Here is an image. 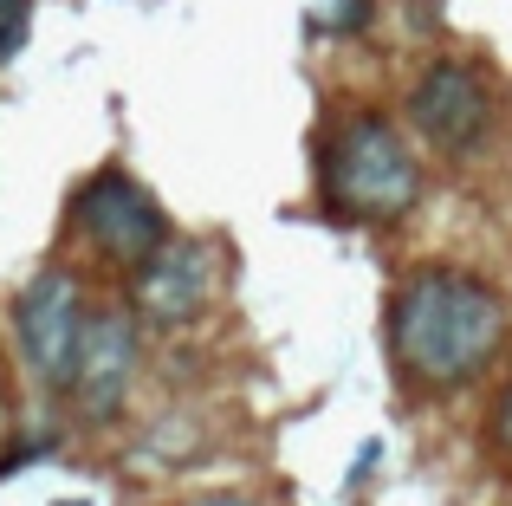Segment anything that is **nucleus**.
<instances>
[{
	"mask_svg": "<svg viewBox=\"0 0 512 506\" xmlns=\"http://www.w3.org/2000/svg\"><path fill=\"white\" fill-rule=\"evenodd\" d=\"M130 377H137V331L117 312H85V344H78V403L85 416H117Z\"/></svg>",
	"mask_w": 512,
	"mask_h": 506,
	"instance_id": "7",
	"label": "nucleus"
},
{
	"mask_svg": "<svg viewBox=\"0 0 512 506\" xmlns=\"http://www.w3.org/2000/svg\"><path fill=\"white\" fill-rule=\"evenodd\" d=\"M13 331H20L26 370H33L46 390H72L78 377V344H85V292L72 273L46 266L33 286L13 305Z\"/></svg>",
	"mask_w": 512,
	"mask_h": 506,
	"instance_id": "3",
	"label": "nucleus"
},
{
	"mask_svg": "<svg viewBox=\"0 0 512 506\" xmlns=\"http://www.w3.org/2000/svg\"><path fill=\"white\" fill-rule=\"evenodd\" d=\"M409 117H415V130H422L435 150L461 156V150H474V143L493 130V91H487V78H480L474 65L441 59V65H428V72L415 78Z\"/></svg>",
	"mask_w": 512,
	"mask_h": 506,
	"instance_id": "5",
	"label": "nucleus"
},
{
	"mask_svg": "<svg viewBox=\"0 0 512 506\" xmlns=\"http://www.w3.org/2000/svg\"><path fill=\"white\" fill-rule=\"evenodd\" d=\"M195 506H253V500H234V494H221V500H195Z\"/></svg>",
	"mask_w": 512,
	"mask_h": 506,
	"instance_id": "10",
	"label": "nucleus"
},
{
	"mask_svg": "<svg viewBox=\"0 0 512 506\" xmlns=\"http://www.w3.org/2000/svg\"><path fill=\"white\" fill-rule=\"evenodd\" d=\"M208 292H214V253L201 241H163L143 260L137 305L150 325H188V318H201Z\"/></svg>",
	"mask_w": 512,
	"mask_h": 506,
	"instance_id": "6",
	"label": "nucleus"
},
{
	"mask_svg": "<svg viewBox=\"0 0 512 506\" xmlns=\"http://www.w3.org/2000/svg\"><path fill=\"white\" fill-rule=\"evenodd\" d=\"M493 442H500L506 455H512V383L500 390V403H493Z\"/></svg>",
	"mask_w": 512,
	"mask_h": 506,
	"instance_id": "9",
	"label": "nucleus"
},
{
	"mask_svg": "<svg viewBox=\"0 0 512 506\" xmlns=\"http://www.w3.org/2000/svg\"><path fill=\"white\" fill-rule=\"evenodd\" d=\"M389 344H396L402 370L435 390L474 383L506 344V299L474 273L422 266L389 305Z\"/></svg>",
	"mask_w": 512,
	"mask_h": 506,
	"instance_id": "1",
	"label": "nucleus"
},
{
	"mask_svg": "<svg viewBox=\"0 0 512 506\" xmlns=\"http://www.w3.org/2000/svg\"><path fill=\"white\" fill-rule=\"evenodd\" d=\"M78 228L91 234L117 266H143L156 247L169 241V215L156 208V195L143 182H130L124 169H104L78 195Z\"/></svg>",
	"mask_w": 512,
	"mask_h": 506,
	"instance_id": "4",
	"label": "nucleus"
},
{
	"mask_svg": "<svg viewBox=\"0 0 512 506\" xmlns=\"http://www.w3.org/2000/svg\"><path fill=\"white\" fill-rule=\"evenodd\" d=\"M422 195L409 137L383 111H357L325 143V202L350 221H402Z\"/></svg>",
	"mask_w": 512,
	"mask_h": 506,
	"instance_id": "2",
	"label": "nucleus"
},
{
	"mask_svg": "<svg viewBox=\"0 0 512 506\" xmlns=\"http://www.w3.org/2000/svg\"><path fill=\"white\" fill-rule=\"evenodd\" d=\"M26 26H33V0H0V65L26 46Z\"/></svg>",
	"mask_w": 512,
	"mask_h": 506,
	"instance_id": "8",
	"label": "nucleus"
}]
</instances>
